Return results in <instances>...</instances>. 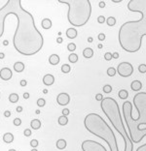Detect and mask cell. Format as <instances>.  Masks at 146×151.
Wrapping results in <instances>:
<instances>
[{
    "label": "cell",
    "mask_w": 146,
    "mask_h": 151,
    "mask_svg": "<svg viewBox=\"0 0 146 151\" xmlns=\"http://www.w3.org/2000/svg\"><path fill=\"white\" fill-rule=\"evenodd\" d=\"M9 15H14L18 20V27L13 38L16 50L26 56L39 52L43 47V36L36 28L32 15L23 8L21 0H8L0 9V37L4 34L5 20Z\"/></svg>",
    "instance_id": "cell-1"
},
{
    "label": "cell",
    "mask_w": 146,
    "mask_h": 151,
    "mask_svg": "<svg viewBox=\"0 0 146 151\" xmlns=\"http://www.w3.org/2000/svg\"><path fill=\"white\" fill-rule=\"evenodd\" d=\"M128 9L138 12L141 19L136 22H127L119 30V43L128 52H136L141 48V40L146 34V0H130Z\"/></svg>",
    "instance_id": "cell-2"
},
{
    "label": "cell",
    "mask_w": 146,
    "mask_h": 151,
    "mask_svg": "<svg viewBox=\"0 0 146 151\" xmlns=\"http://www.w3.org/2000/svg\"><path fill=\"white\" fill-rule=\"evenodd\" d=\"M84 124L91 134L101 138L108 144L111 151H119L117 140L112 129L106 121L97 113H90L85 117Z\"/></svg>",
    "instance_id": "cell-3"
},
{
    "label": "cell",
    "mask_w": 146,
    "mask_h": 151,
    "mask_svg": "<svg viewBox=\"0 0 146 151\" xmlns=\"http://www.w3.org/2000/svg\"><path fill=\"white\" fill-rule=\"evenodd\" d=\"M102 111L104 114L107 116L109 121L111 124L116 129V131L121 135V137L124 138L125 141V151H133V141H130L127 133V130L125 128L123 120H122L120 108L118 106L117 102L111 97H106L103 98L101 100V104H100Z\"/></svg>",
    "instance_id": "cell-4"
},
{
    "label": "cell",
    "mask_w": 146,
    "mask_h": 151,
    "mask_svg": "<svg viewBox=\"0 0 146 151\" xmlns=\"http://www.w3.org/2000/svg\"><path fill=\"white\" fill-rule=\"evenodd\" d=\"M59 2L69 7L67 19L73 26H83L90 20L92 15V5L89 0H60Z\"/></svg>",
    "instance_id": "cell-5"
},
{
    "label": "cell",
    "mask_w": 146,
    "mask_h": 151,
    "mask_svg": "<svg viewBox=\"0 0 146 151\" xmlns=\"http://www.w3.org/2000/svg\"><path fill=\"white\" fill-rule=\"evenodd\" d=\"M133 111V106L130 102L127 101L123 104V114L125 117V121L127 123L128 129L130 132V138L133 143H138L142 141V138H145L146 136V130H138L137 126L139 124L138 121H136L133 118L132 116Z\"/></svg>",
    "instance_id": "cell-6"
},
{
    "label": "cell",
    "mask_w": 146,
    "mask_h": 151,
    "mask_svg": "<svg viewBox=\"0 0 146 151\" xmlns=\"http://www.w3.org/2000/svg\"><path fill=\"white\" fill-rule=\"evenodd\" d=\"M133 104L138 111V116L135 118L136 121L142 119V123H146V93L140 92L135 95L133 97Z\"/></svg>",
    "instance_id": "cell-7"
},
{
    "label": "cell",
    "mask_w": 146,
    "mask_h": 151,
    "mask_svg": "<svg viewBox=\"0 0 146 151\" xmlns=\"http://www.w3.org/2000/svg\"><path fill=\"white\" fill-rule=\"evenodd\" d=\"M81 147L83 151H107L102 144L91 140L83 141L81 144Z\"/></svg>",
    "instance_id": "cell-8"
},
{
    "label": "cell",
    "mask_w": 146,
    "mask_h": 151,
    "mask_svg": "<svg viewBox=\"0 0 146 151\" xmlns=\"http://www.w3.org/2000/svg\"><path fill=\"white\" fill-rule=\"evenodd\" d=\"M118 74L123 78H128L130 77L133 73V65L129 62H122L118 65L117 70Z\"/></svg>",
    "instance_id": "cell-9"
},
{
    "label": "cell",
    "mask_w": 146,
    "mask_h": 151,
    "mask_svg": "<svg viewBox=\"0 0 146 151\" xmlns=\"http://www.w3.org/2000/svg\"><path fill=\"white\" fill-rule=\"evenodd\" d=\"M57 102L60 106H66L70 102V97H69L67 93H60L57 97Z\"/></svg>",
    "instance_id": "cell-10"
},
{
    "label": "cell",
    "mask_w": 146,
    "mask_h": 151,
    "mask_svg": "<svg viewBox=\"0 0 146 151\" xmlns=\"http://www.w3.org/2000/svg\"><path fill=\"white\" fill-rule=\"evenodd\" d=\"M12 71L9 68H3L1 71H0V78H2L3 80H9L12 78Z\"/></svg>",
    "instance_id": "cell-11"
},
{
    "label": "cell",
    "mask_w": 146,
    "mask_h": 151,
    "mask_svg": "<svg viewBox=\"0 0 146 151\" xmlns=\"http://www.w3.org/2000/svg\"><path fill=\"white\" fill-rule=\"evenodd\" d=\"M43 82L44 84H46V85H52V84L55 82V77L50 74L45 75L43 78Z\"/></svg>",
    "instance_id": "cell-12"
},
{
    "label": "cell",
    "mask_w": 146,
    "mask_h": 151,
    "mask_svg": "<svg viewBox=\"0 0 146 151\" xmlns=\"http://www.w3.org/2000/svg\"><path fill=\"white\" fill-rule=\"evenodd\" d=\"M130 87H132V90H133V91H139L142 88V83L139 80H133L132 84H130Z\"/></svg>",
    "instance_id": "cell-13"
},
{
    "label": "cell",
    "mask_w": 146,
    "mask_h": 151,
    "mask_svg": "<svg viewBox=\"0 0 146 151\" xmlns=\"http://www.w3.org/2000/svg\"><path fill=\"white\" fill-rule=\"evenodd\" d=\"M60 56L57 54H52L49 57V62H50L51 65H57L60 63Z\"/></svg>",
    "instance_id": "cell-14"
},
{
    "label": "cell",
    "mask_w": 146,
    "mask_h": 151,
    "mask_svg": "<svg viewBox=\"0 0 146 151\" xmlns=\"http://www.w3.org/2000/svg\"><path fill=\"white\" fill-rule=\"evenodd\" d=\"M77 30L75 28H68L66 30V36L69 38V39H74L77 37Z\"/></svg>",
    "instance_id": "cell-15"
},
{
    "label": "cell",
    "mask_w": 146,
    "mask_h": 151,
    "mask_svg": "<svg viewBox=\"0 0 146 151\" xmlns=\"http://www.w3.org/2000/svg\"><path fill=\"white\" fill-rule=\"evenodd\" d=\"M14 141V136L13 134H11V133H6L3 136V141H4L5 143H13Z\"/></svg>",
    "instance_id": "cell-16"
},
{
    "label": "cell",
    "mask_w": 146,
    "mask_h": 151,
    "mask_svg": "<svg viewBox=\"0 0 146 151\" xmlns=\"http://www.w3.org/2000/svg\"><path fill=\"white\" fill-rule=\"evenodd\" d=\"M14 70L17 72V73H22L24 70V64L23 62H16L14 64Z\"/></svg>",
    "instance_id": "cell-17"
},
{
    "label": "cell",
    "mask_w": 146,
    "mask_h": 151,
    "mask_svg": "<svg viewBox=\"0 0 146 151\" xmlns=\"http://www.w3.org/2000/svg\"><path fill=\"white\" fill-rule=\"evenodd\" d=\"M83 55L85 58H92L94 56V50L91 49V48H86L84 50H83Z\"/></svg>",
    "instance_id": "cell-18"
},
{
    "label": "cell",
    "mask_w": 146,
    "mask_h": 151,
    "mask_svg": "<svg viewBox=\"0 0 146 151\" xmlns=\"http://www.w3.org/2000/svg\"><path fill=\"white\" fill-rule=\"evenodd\" d=\"M56 145H57V149L62 150V149H64L65 147H66V141H65V140H63V138H60V140L57 141Z\"/></svg>",
    "instance_id": "cell-19"
},
{
    "label": "cell",
    "mask_w": 146,
    "mask_h": 151,
    "mask_svg": "<svg viewBox=\"0 0 146 151\" xmlns=\"http://www.w3.org/2000/svg\"><path fill=\"white\" fill-rule=\"evenodd\" d=\"M41 25L44 29H50L52 27V20L50 19H44L42 20Z\"/></svg>",
    "instance_id": "cell-20"
},
{
    "label": "cell",
    "mask_w": 146,
    "mask_h": 151,
    "mask_svg": "<svg viewBox=\"0 0 146 151\" xmlns=\"http://www.w3.org/2000/svg\"><path fill=\"white\" fill-rule=\"evenodd\" d=\"M30 126H31V128L34 129V130L40 129V127H41V121H40V120H38V119H33L32 121L30 122Z\"/></svg>",
    "instance_id": "cell-21"
},
{
    "label": "cell",
    "mask_w": 146,
    "mask_h": 151,
    "mask_svg": "<svg viewBox=\"0 0 146 151\" xmlns=\"http://www.w3.org/2000/svg\"><path fill=\"white\" fill-rule=\"evenodd\" d=\"M9 101L11 103H13V104L17 103L19 101V95H18L17 93H11L10 96H9Z\"/></svg>",
    "instance_id": "cell-22"
},
{
    "label": "cell",
    "mask_w": 146,
    "mask_h": 151,
    "mask_svg": "<svg viewBox=\"0 0 146 151\" xmlns=\"http://www.w3.org/2000/svg\"><path fill=\"white\" fill-rule=\"evenodd\" d=\"M67 123H68V119H67V117H66V116L62 115V116L59 117V124L60 125L64 126V125L67 124Z\"/></svg>",
    "instance_id": "cell-23"
},
{
    "label": "cell",
    "mask_w": 146,
    "mask_h": 151,
    "mask_svg": "<svg viewBox=\"0 0 146 151\" xmlns=\"http://www.w3.org/2000/svg\"><path fill=\"white\" fill-rule=\"evenodd\" d=\"M78 55H77V54H76V53H71L70 54V55H69L68 56V60H69V61H70L71 63H76V62H77L78 61Z\"/></svg>",
    "instance_id": "cell-24"
},
{
    "label": "cell",
    "mask_w": 146,
    "mask_h": 151,
    "mask_svg": "<svg viewBox=\"0 0 146 151\" xmlns=\"http://www.w3.org/2000/svg\"><path fill=\"white\" fill-rule=\"evenodd\" d=\"M106 22H107L108 26H114L116 24V20H115L114 17H109L107 20H105Z\"/></svg>",
    "instance_id": "cell-25"
},
{
    "label": "cell",
    "mask_w": 146,
    "mask_h": 151,
    "mask_svg": "<svg viewBox=\"0 0 146 151\" xmlns=\"http://www.w3.org/2000/svg\"><path fill=\"white\" fill-rule=\"evenodd\" d=\"M128 96H129V93H128L127 90L122 89L119 91V98L120 99H127Z\"/></svg>",
    "instance_id": "cell-26"
},
{
    "label": "cell",
    "mask_w": 146,
    "mask_h": 151,
    "mask_svg": "<svg viewBox=\"0 0 146 151\" xmlns=\"http://www.w3.org/2000/svg\"><path fill=\"white\" fill-rule=\"evenodd\" d=\"M71 70V67L68 64H63L62 66V72L63 74H68Z\"/></svg>",
    "instance_id": "cell-27"
},
{
    "label": "cell",
    "mask_w": 146,
    "mask_h": 151,
    "mask_svg": "<svg viewBox=\"0 0 146 151\" xmlns=\"http://www.w3.org/2000/svg\"><path fill=\"white\" fill-rule=\"evenodd\" d=\"M107 75L109 77H114L116 75V69L113 68V67H110L107 69Z\"/></svg>",
    "instance_id": "cell-28"
},
{
    "label": "cell",
    "mask_w": 146,
    "mask_h": 151,
    "mask_svg": "<svg viewBox=\"0 0 146 151\" xmlns=\"http://www.w3.org/2000/svg\"><path fill=\"white\" fill-rule=\"evenodd\" d=\"M45 104H46V101H45L43 98H39L37 100V106L38 107H40V108L44 107Z\"/></svg>",
    "instance_id": "cell-29"
},
{
    "label": "cell",
    "mask_w": 146,
    "mask_h": 151,
    "mask_svg": "<svg viewBox=\"0 0 146 151\" xmlns=\"http://www.w3.org/2000/svg\"><path fill=\"white\" fill-rule=\"evenodd\" d=\"M112 91V87L109 84H106V85L103 86V92L104 93H110Z\"/></svg>",
    "instance_id": "cell-30"
},
{
    "label": "cell",
    "mask_w": 146,
    "mask_h": 151,
    "mask_svg": "<svg viewBox=\"0 0 146 151\" xmlns=\"http://www.w3.org/2000/svg\"><path fill=\"white\" fill-rule=\"evenodd\" d=\"M67 50L69 51H74L76 50V45L74 43H70L67 45Z\"/></svg>",
    "instance_id": "cell-31"
},
{
    "label": "cell",
    "mask_w": 146,
    "mask_h": 151,
    "mask_svg": "<svg viewBox=\"0 0 146 151\" xmlns=\"http://www.w3.org/2000/svg\"><path fill=\"white\" fill-rule=\"evenodd\" d=\"M138 70H139V72H140V73L145 74V72H146V65H145V64H141V65H139Z\"/></svg>",
    "instance_id": "cell-32"
},
{
    "label": "cell",
    "mask_w": 146,
    "mask_h": 151,
    "mask_svg": "<svg viewBox=\"0 0 146 151\" xmlns=\"http://www.w3.org/2000/svg\"><path fill=\"white\" fill-rule=\"evenodd\" d=\"M30 145H31L33 148H35V147L38 146V141L37 140H32L30 141Z\"/></svg>",
    "instance_id": "cell-33"
},
{
    "label": "cell",
    "mask_w": 146,
    "mask_h": 151,
    "mask_svg": "<svg viewBox=\"0 0 146 151\" xmlns=\"http://www.w3.org/2000/svg\"><path fill=\"white\" fill-rule=\"evenodd\" d=\"M104 58L105 60H107V61H109V60L112 59V53L111 52H105L104 54Z\"/></svg>",
    "instance_id": "cell-34"
},
{
    "label": "cell",
    "mask_w": 146,
    "mask_h": 151,
    "mask_svg": "<svg viewBox=\"0 0 146 151\" xmlns=\"http://www.w3.org/2000/svg\"><path fill=\"white\" fill-rule=\"evenodd\" d=\"M23 135L26 136V137H30L31 136V130L30 129H26L23 132Z\"/></svg>",
    "instance_id": "cell-35"
},
{
    "label": "cell",
    "mask_w": 146,
    "mask_h": 151,
    "mask_svg": "<svg viewBox=\"0 0 146 151\" xmlns=\"http://www.w3.org/2000/svg\"><path fill=\"white\" fill-rule=\"evenodd\" d=\"M21 124H22V120H21L20 118H16L14 120V125L15 126H21Z\"/></svg>",
    "instance_id": "cell-36"
},
{
    "label": "cell",
    "mask_w": 146,
    "mask_h": 151,
    "mask_svg": "<svg viewBox=\"0 0 146 151\" xmlns=\"http://www.w3.org/2000/svg\"><path fill=\"white\" fill-rule=\"evenodd\" d=\"M97 22H99V23H103L105 22V17L104 16H99V17H97Z\"/></svg>",
    "instance_id": "cell-37"
},
{
    "label": "cell",
    "mask_w": 146,
    "mask_h": 151,
    "mask_svg": "<svg viewBox=\"0 0 146 151\" xmlns=\"http://www.w3.org/2000/svg\"><path fill=\"white\" fill-rule=\"evenodd\" d=\"M69 113H70V111H69V110H68V108H64V110H62V115H64V116H67L68 114H69Z\"/></svg>",
    "instance_id": "cell-38"
},
{
    "label": "cell",
    "mask_w": 146,
    "mask_h": 151,
    "mask_svg": "<svg viewBox=\"0 0 146 151\" xmlns=\"http://www.w3.org/2000/svg\"><path fill=\"white\" fill-rule=\"evenodd\" d=\"M112 58L118 59V58H119V53H118L117 51H115V52H113V53H112Z\"/></svg>",
    "instance_id": "cell-39"
},
{
    "label": "cell",
    "mask_w": 146,
    "mask_h": 151,
    "mask_svg": "<svg viewBox=\"0 0 146 151\" xmlns=\"http://www.w3.org/2000/svg\"><path fill=\"white\" fill-rule=\"evenodd\" d=\"M96 101H100V102H101V100L103 99V96L101 94H96Z\"/></svg>",
    "instance_id": "cell-40"
},
{
    "label": "cell",
    "mask_w": 146,
    "mask_h": 151,
    "mask_svg": "<svg viewBox=\"0 0 146 151\" xmlns=\"http://www.w3.org/2000/svg\"><path fill=\"white\" fill-rule=\"evenodd\" d=\"M105 39V35L103 34V33H100V34L99 35V41H103Z\"/></svg>",
    "instance_id": "cell-41"
},
{
    "label": "cell",
    "mask_w": 146,
    "mask_h": 151,
    "mask_svg": "<svg viewBox=\"0 0 146 151\" xmlns=\"http://www.w3.org/2000/svg\"><path fill=\"white\" fill-rule=\"evenodd\" d=\"M4 116L5 117H10L11 116V111L10 110H6L4 113Z\"/></svg>",
    "instance_id": "cell-42"
},
{
    "label": "cell",
    "mask_w": 146,
    "mask_h": 151,
    "mask_svg": "<svg viewBox=\"0 0 146 151\" xmlns=\"http://www.w3.org/2000/svg\"><path fill=\"white\" fill-rule=\"evenodd\" d=\"M26 80H23L22 81H21V85H22V86H26Z\"/></svg>",
    "instance_id": "cell-43"
},
{
    "label": "cell",
    "mask_w": 146,
    "mask_h": 151,
    "mask_svg": "<svg viewBox=\"0 0 146 151\" xmlns=\"http://www.w3.org/2000/svg\"><path fill=\"white\" fill-rule=\"evenodd\" d=\"M99 7H100V8H104V7H105V3L103 2V1L99 2Z\"/></svg>",
    "instance_id": "cell-44"
},
{
    "label": "cell",
    "mask_w": 146,
    "mask_h": 151,
    "mask_svg": "<svg viewBox=\"0 0 146 151\" xmlns=\"http://www.w3.org/2000/svg\"><path fill=\"white\" fill-rule=\"evenodd\" d=\"M23 98L24 99H28L29 98V93H27V92L24 93V94H23Z\"/></svg>",
    "instance_id": "cell-45"
},
{
    "label": "cell",
    "mask_w": 146,
    "mask_h": 151,
    "mask_svg": "<svg viewBox=\"0 0 146 151\" xmlns=\"http://www.w3.org/2000/svg\"><path fill=\"white\" fill-rule=\"evenodd\" d=\"M17 111H18V113H22V111H23V108L19 106V107L17 108Z\"/></svg>",
    "instance_id": "cell-46"
},
{
    "label": "cell",
    "mask_w": 146,
    "mask_h": 151,
    "mask_svg": "<svg viewBox=\"0 0 146 151\" xmlns=\"http://www.w3.org/2000/svg\"><path fill=\"white\" fill-rule=\"evenodd\" d=\"M57 43H59V44L62 43V37H59V38L57 39Z\"/></svg>",
    "instance_id": "cell-47"
},
{
    "label": "cell",
    "mask_w": 146,
    "mask_h": 151,
    "mask_svg": "<svg viewBox=\"0 0 146 151\" xmlns=\"http://www.w3.org/2000/svg\"><path fill=\"white\" fill-rule=\"evenodd\" d=\"M4 56H5L4 53H3V52H0V59H3V58H4Z\"/></svg>",
    "instance_id": "cell-48"
},
{
    "label": "cell",
    "mask_w": 146,
    "mask_h": 151,
    "mask_svg": "<svg viewBox=\"0 0 146 151\" xmlns=\"http://www.w3.org/2000/svg\"><path fill=\"white\" fill-rule=\"evenodd\" d=\"M8 44H9V42L7 40H5L4 42H3V45H4V46H7Z\"/></svg>",
    "instance_id": "cell-49"
},
{
    "label": "cell",
    "mask_w": 146,
    "mask_h": 151,
    "mask_svg": "<svg viewBox=\"0 0 146 151\" xmlns=\"http://www.w3.org/2000/svg\"><path fill=\"white\" fill-rule=\"evenodd\" d=\"M88 41H89V42H93V38H89V39H88Z\"/></svg>",
    "instance_id": "cell-50"
},
{
    "label": "cell",
    "mask_w": 146,
    "mask_h": 151,
    "mask_svg": "<svg viewBox=\"0 0 146 151\" xmlns=\"http://www.w3.org/2000/svg\"><path fill=\"white\" fill-rule=\"evenodd\" d=\"M102 48V45H99V49H101Z\"/></svg>",
    "instance_id": "cell-51"
},
{
    "label": "cell",
    "mask_w": 146,
    "mask_h": 151,
    "mask_svg": "<svg viewBox=\"0 0 146 151\" xmlns=\"http://www.w3.org/2000/svg\"><path fill=\"white\" fill-rule=\"evenodd\" d=\"M9 151H17V150H15V149H10Z\"/></svg>",
    "instance_id": "cell-52"
},
{
    "label": "cell",
    "mask_w": 146,
    "mask_h": 151,
    "mask_svg": "<svg viewBox=\"0 0 146 151\" xmlns=\"http://www.w3.org/2000/svg\"><path fill=\"white\" fill-rule=\"evenodd\" d=\"M31 151H37V150H36V149H34V148H33V149H32Z\"/></svg>",
    "instance_id": "cell-53"
}]
</instances>
